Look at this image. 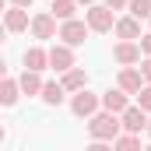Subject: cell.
I'll use <instances>...</instances> for the list:
<instances>
[{
  "instance_id": "6da1fadb",
  "label": "cell",
  "mask_w": 151,
  "mask_h": 151,
  "mask_svg": "<svg viewBox=\"0 0 151 151\" xmlns=\"http://www.w3.org/2000/svg\"><path fill=\"white\" fill-rule=\"evenodd\" d=\"M123 130V123H119V113H109V109H102V113H91L88 116V134H91V141H109L113 144V137Z\"/></svg>"
},
{
  "instance_id": "7a4b0ae2",
  "label": "cell",
  "mask_w": 151,
  "mask_h": 151,
  "mask_svg": "<svg viewBox=\"0 0 151 151\" xmlns=\"http://www.w3.org/2000/svg\"><path fill=\"white\" fill-rule=\"evenodd\" d=\"M84 21H88V28H91V32H113L116 14H113V7H106V4H88Z\"/></svg>"
},
{
  "instance_id": "3957f363",
  "label": "cell",
  "mask_w": 151,
  "mask_h": 151,
  "mask_svg": "<svg viewBox=\"0 0 151 151\" xmlns=\"http://www.w3.org/2000/svg\"><path fill=\"white\" fill-rule=\"evenodd\" d=\"M88 21H77V18H67V21H60V28H56V39H63L67 46H84V39H88Z\"/></svg>"
},
{
  "instance_id": "277c9868",
  "label": "cell",
  "mask_w": 151,
  "mask_h": 151,
  "mask_svg": "<svg viewBox=\"0 0 151 151\" xmlns=\"http://www.w3.org/2000/svg\"><path fill=\"white\" fill-rule=\"evenodd\" d=\"M70 113L81 116V119H88L91 113H99V95H95V91H88V84L74 91V99H70Z\"/></svg>"
},
{
  "instance_id": "5b68a950",
  "label": "cell",
  "mask_w": 151,
  "mask_h": 151,
  "mask_svg": "<svg viewBox=\"0 0 151 151\" xmlns=\"http://www.w3.org/2000/svg\"><path fill=\"white\" fill-rule=\"evenodd\" d=\"M46 56H49V67L56 74H63L67 67H74V46H67V42H56L53 49H46Z\"/></svg>"
},
{
  "instance_id": "8992f818",
  "label": "cell",
  "mask_w": 151,
  "mask_h": 151,
  "mask_svg": "<svg viewBox=\"0 0 151 151\" xmlns=\"http://www.w3.org/2000/svg\"><path fill=\"white\" fill-rule=\"evenodd\" d=\"M113 60H116V63H123V67L141 63V46H137L134 39H119V42L113 46Z\"/></svg>"
},
{
  "instance_id": "52a82bcc",
  "label": "cell",
  "mask_w": 151,
  "mask_h": 151,
  "mask_svg": "<svg viewBox=\"0 0 151 151\" xmlns=\"http://www.w3.org/2000/svg\"><path fill=\"white\" fill-rule=\"evenodd\" d=\"M119 123H123V130H130V134H141V130L148 127V113H144L141 106H127V109L119 113Z\"/></svg>"
},
{
  "instance_id": "ba28073f",
  "label": "cell",
  "mask_w": 151,
  "mask_h": 151,
  "mask_svg": "<svg viewBox=\"0 0 151 151\" xmlns=\"http://www.w3.org/2000/svg\"><path fill=\"white\" fill-rule=\"evenodd\" d=\"M28 28H32L35 39H56V18H53L49 11H42V14H35V18L28 21Z\"/></svg>"
},
{
  "instance_id": "9c48e42d",
  "label": "cell",
  "mask_w": 151,
  "mask_h": 151,
  "mask_svg": "<svg viewBox=\"0 0 151 151\" xmlns=\"http://www.w3.org/2000/svg\"><path fill=\"white\" fill-rule=\"evenodd\" d=\"M4 28H7V32H25V28H28V7L11 4V7L4 11Z\"/></svg>"
},
{
  "instance_id": "30bf717a",
  "label": "cell",
  "mask_w": 151,
  "mask_h": 151,
  "mask_svg": "<svg viewBox=\"0 0 151 151\" xmlns=\"http://www.w3.org/2000/svg\"><path fill=\"white\" fill-rule=\"evenodd\" d=\"M99 106L109 109V113H123V109L130 106V95H127L123 88H109L106 95H99Z\"/></svg>"
},
{
  "instance_id": "8fae6325",
  "label": "cell",
  "mask_w": 151,
  "mask_h": 151,
  "mask_svg": "<svg viewBox=\"0 0 151 151\" xmlns=\"http://www.w3.org/2000/svg\"><path fill=\"white\" fill-rule=\"evenodd\" d=\"M141 84H144V77H141V70H137L134 63L119 70V81H116V88H123L127 95H137V91H141Z\"/></svg>"
},
{
  "instance_id": "7c38bea8",
  "label": "cell",
  "mask_w": 151,
  "mask_h": 151,
  "mask_svg": "<svg viewBox=\"0 0 151 151\" xmlns=\"http://www.w3.org/2000/svg\"><path fill=\"white\" fill-rule=\"evenodd\" d=\"M113 32H116L119 39H141V21H137L134 14H127V18H116Z\"/></svg>"
},
{
  "instance_id": "4fadbf2b",
  "label": "cell",
  "mask_w": 151,
  "mask_h": 151,
  "mask_svg": "<svg viewBox=\"0 0 151 151\" xmlns=\"http://www.w3.org/2000/svg\"><path fill=\"white\" fill-rule=\"evenodd\" d=\"M60 84H63V91H77V88H84V84H88V74H84L81 67H67L63 77H60Z\"/></svg>"
},
{
  "instance_id": "5bb4252c",
  "label": "cell",
  "mask_w": 151,
  "mask_h": 151,
  "mask_svg": "<svg viewBox=\"0 0 151 151\" xmlns=\"http://www.w3.org/2000/svg\"><path fill=\"white\" fill-rule=\"evenodd\" d=\"M18 88H21V95H39V91H42V77H39V70H28V67H25V74L18 77Z\"/></svg>"
},
{
  "instance_id": "9a60e30c",
  "label": "cell",
  "mask_w": 151,
  "mask_h": 151,
  "mask_svg": "<svg viewBox=\"0 0 151 151\" xmlns=\"http://www.w3.org/2000/svg\"><path fill=\"white\" fill-rule=\"evenodd\" d=\"M39 95H42V102H46V106H60L67 91H63V84H60V81H42V91H39Z\"/></svg>"
},
{
  "instance_id": "2e32d148",
  "label": "cell",
  "mask_w": 151,
  "mask_h": 151,
  "mask_svg": "<svg viewBox=\"0 0 151 151\" xmlns=\"http://www.w3.org/2000/svg\"><path fill=\"white\" fill-rule=\"evenodd\" d=\"M18 95H21L18 81H14V77H0V106H14Z\"/></svg>"
},
{
  "instance_id": "e0dca14e",
  "label": "cell",
  "mask_w": 151,
  "mask_h": 151,
  "mask_svg": "<svg viewBox=\"0 0 151 151\" xmlns=\"http://www.w3.org/2000/svg\"><path fill=\"white\" fill-rule=\"evenodd\" d=\"M25 67H28V70H46V67H49V56H46V49H39V46L25 49Z\"/></svg>"
},
{
  "instance_id": "ac0fdd59",
  "label": "cell",
  "mask_w": 151,
  "mask_h": 151,
  "mask_svg": "<svg viewBox=\"0 0 151 151\" xmlns=\"http://www.w3.org/2000/svg\"><path fill=\"white\" fill-rule=\"evenodd\" d=\"M74 11H77V0H53V4H49V14H53L56 21L74 18Z\"/></svg>"
},
{
  "instance_id": "d6986e66",
  "label": "cell",
  "mask_w": 151,
  "mask_h": 151,
  "mask_svg": "<svg viewBox=\"0 0 151 151\" xmlns=\"http://www.w3.org/2000/svg\"><path fill=\"white\" fill-rule=\"evenodd\" d=\"M113 148L134 151V148H141V137H137V134H130V130H127V134H116V137H113Z\"/></svg>"
},
{
  "instance_id": "ffe728a7",
  "label": "cell",
  "mask_w": 151,
  "mask_h": 151,
  "mask_svg": "<svg viewBox=\"0 0 151 151\" xmlns=\"http://www.w3.org/2000/svg\"><path fill=\"white\" fill-rule=\"evenodd\" d=\"M127 11H130L137 21H144V18L151 14V0H127Z\"/></svg>"
},
{
  "instance_id": "44dd1931",
  "label": "cell",
  "mask_w": 151,
  "mask_h": 151,
  "mask_svg": "<svg viewBox=\"0 0 151 151\" xmlns=\"http://www.w3.org/2000/svg\"><path fill=\"white\" fill-rule=\"evenodd\" d=\"M137 106H141L144 113H151V84H148V81H144L141 91H137Z\"/></svg>"
},
{
  "instance_id": "7402d4cb",
  "label": "cell",
  "mask_w": 151,
  "mask_h": 151,
  "mask_svg": "<svg viewBox=\"0 0 151 151\" xmlns=\"http://www.w3.org/2000/svg\"><path fill=\"white\" fill-rule=\"evenodd\" d=\"M141 77L151 84V56H141Z\"/></svg>"
},
{
  "instance_id": "603a6c76",
  "label": "cell",
  "mask_w": 151,
  "mask_h": 151,
  "mask_svg": "<svg viewBox=\"0 0 151 151\" xmlns=\"http://www.w3.org/2000/svg\"><path fill=\"white\" fill-rule=\"evenodd\" d=\"M137 46H141V56H151V32H148V35H141Z\"/></svg>"
},
{
  "instance_id": "cb8c5ba5",
  "label": "cell",
  "mask_w": 151,
  "mask_h": 151,
  "mask_svg": "<svg viewBox=\"0 0 151 151\" xmlns=\"http://www.w3.org/2000/svg\"><path fill=\"white\" fill-rule=\"evenodd\" d=\"M106 7H113V11H123V7H127V0H106Z\"/></svg>"
},
{
  "instance_id": "d4e9b609",
  "label": "cell",
  "mask_w": 151,
  "mask_h": 151,
  "mask_svg": "<svg viewBox=\"0 0 151 151\" xmlns=\"http://www.w3.org/2000/svg\"><path fill=\"white\" fill-rule=\"evenodd\" d=\"M11 4H18V7H32V0H11Z\"/></svg>"
},
{
  "instance_id": "484cf974",
  "label": "cell",
  "mask_w": 151,
  "mask_h": 151,
  "mask_svg": "<svg viewBox=\"0 0 151 151\" xmlns=\"http://www.w3.org/2000/svg\"><path fill=\"white\" fill-rule=\"evenodd\" d=\"M0 77H7V63H4V56H0Z\"/></svg>"
},
{
  "instance_id": "4316f807",
  "label": "cell",
  "mask_w": 151,
  "mask_h": 151,
  "mask_svg": "<svg viewBox=\"0 0 151 151\" xmlns=\"http://www.w3.org/2000/svg\"><path fill=\"white\" fill-rule=\"evenodd\" d=\"M4 42H7V28L0 25V46H4Z\"/></svg>"
},
{
  "instance_id": "83f0119b",
  "label": "cell",
  "mask_w": 151,
  "mask_h": 151,
  "mask_svg": "<svg viewBox=\"0 0 151 151\" xmlns=\"http://www.w3.org/2000/svg\"><path fill=\"white\" fill-rule=\"evenodd\" d=\"M4 141H7V130H4V127H0V144H4Z\"/></svg>"
},
{
  "instance_id": "f1b7e54d",
  "label": "cell",
  "mask_w": 151,
  "mask_h": 151,
  "mask_svg": "<svg viewBox=\"0 0 151 151\" xmlns=\"http://www.w3.org/2000/svg\"><path fill=\"white\" fill-rule=\"evenodd\" d=\"M4 11H7V0H0V14H4Z\"/></svg>"
},
{
  "instance_id": "f546056e",
  "label": "cell",
  "mask_w": 151,
  "mask_h": 151,
  "mask_svg": "<svg viewBox=\"0 0 151 151\" xmlns=\"http://www.w3.org/2000/svg\"><path fill=\"white\" fill-rule=\"evenodd\" d=\"M77 4H84V7H88V4H95V0H77Z\"/></svg>"
},
{
  "instance_id": "4dcf8cb0",
  "label": "cell",
  "mask_w": 151,
  "mask_h": 151,
  "mask_svg": "<svg viewBox=\"0 0 151 151\" xmlns=\"http://www.w3.org/2000/svg\"><path fill=\"white\" fill-rule=\"evenodd\" d=\"M144 130H148V137H151V119H148V127H144Z\"/></svg>"
},
{
  "instance_id": "1f68e13d",
  "label": "cell",
  "mask_w": 151,
  "mask_h": 151,
  "mask_svg": "<svg viewBox=\"0 0 151 151\" xmlns=\"http://www.w3.org/2000/svg\"><path fill=\"white\" fill-rule=\"evenodd\" d=\"M148 21H151V14H148Z\"/></svg>"
}]
</instances>
